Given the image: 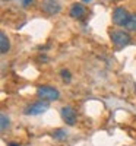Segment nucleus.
Listing matches in <instances>:
<instances>
[{
	"label": "nucleus",
	"instance_id": "10",
	"mask_svg": "<svg viewBox=\"0 0 136 146\" xmlns=\"http://www.w3.org/2000/svg\"><path fill=\"white\" fill-rule=\"evenodd\" d=\"M53 137H54L56 140H63V139L67 137V133H66L65 129H57V130H54V133H53Z\"/></svg>",
	"mask_w": 136,
	"mask_h": 146
},
{
	"label": "nucleus",
	"instance_id": "6",
	"mask_svg": "<svg viewBox=\"0 0 136 146\" xmlns=\"http://www.w3.org/2000/svg\"><path fill=\"white\" fill-rule=\"evenodd\" d=\"M43 10L48 15H57L61 10V6L57 0H44L43 2Z\"/></svg>",
	"mask_w": 136,
	"mask_h": 146
},
{
	"label": "nucleus",
	"instance_id": "9",
	"mask_svg": "<svg viewBox=\"0 0 136 146\" xmlns=\"http://www.w3.org/2000/svg\"><path fill=\"white\" fill-rule=\"evenodd\" d=\"M125 28H126V31H129V32H135V31H136V15H130V16H129L127 22L125 23Z\"/></svg>",
	"mask_w": 136,
	"mask_h": 146
},
{
	"label": "nucleus",
	"instance_id": "4",
	"mask_svg": "<svg viewBox=\"0 0 136 146\" xmlns=\"http://www.w3.org/2000/svg\"><path fill=\"white\" fill-rule=\"evenodd\" d=\"M60 115H61V120H63L67 126H75V124H76L78 114H76V111H75V110H73L70 105L61 107V110H60Z\"/></svg>",
	"mask_w": 136,
	"mask_h": 146
},
{
	"label": "nucleus",
	"instance_id": "11",
	"mask_svg": "<svg viewBox=\"0 0 136 146\" xmlns=\"http://www.w3.org/2000/svg\"><path fill=\"white\" fill-rule=\"evenodd\" d=\"M9 124H10L9 117H7L6 114H2V115H0V127H2V131H5V130L9 127Z\"/></svg>",
	"mask_w": 136,
	"mask_h": 146
},
{
	"label": "nucleus",
	"instance_id": "8",
	"mask_svg": "<svg viewBox=\"0 0 136 146\" xmlns=\"http://www.w3.org/2000/svg\"><path fill=\"white\" fill-rule=\"evenodd\" d=\"M10 50V41L7 38L6 32H0V53L6 54Z\"/></svg>",
	"mask_w": 136,
	"mask_h": 146
},
{
	"label": "nucleus",
	"instance_id": "5",
	"mask_svg": "<svg viewBox=\"0 0 136 146\" xmlns=\"http://www.w3.org/2000/svg\"><path fill=\"white\" fill-rule=\"evenodd\" d=\"M129 16H130L129 12L125 7H116L113 10V22L119 27H125V23L127 22Z\"/></svg>",
	"mask_w": 136,
	"mask_h": 146
},
{
	"label": "nucleus",
	"instance_id": "2",
	"mask_svg": "<svg viewBox=\"0 0 136 146\" xmlns=\"http://www.w3.org/2000/svg\"><path fill=\"white\" fill-rule=\"evenodd\" d=\"M47 108H48L47 101L40 100V101H35V102L29 104L25 110H23V113H25L27 115H40V114L47 111Z\"/></svg>",
	"mask_w": 136,
	"mask_h": 146
},
{
	"label": "nucleus",
	"instance_id": "12",
	"mask_svg": "<svg viewBox=\"0 0 136 146\" xmlns=\"http://www.w3.org/2000/svg\"><path fill=\"white\" fill-rule=\"evenodd\" d=\"M60 75H61V79H63L65 82H70L72 80V75H70V72L63 69V70H60Z\"/></svg>",
	"mask_w": 136,
	"mask_h": 146
},
{
	"label": "nucleus",
	"instance_id": "15",
	"mask_svg": "<svg viewBox=\"0 0 136 146\" xmlns=\"http://www.w3.org/2000/svg\"><path fill=\"white\" fill-rule=\"evenodd\" d=\"M82 2H85V3H89V2H91V0H82Z\"/></svg>",
	"mask_w": 136,
	"mask_h": 146
},
{
	"label": "nucleus",
	"instance_id": "13",
	"mask_svg": "<svg viewBox=\"0 0 136 146\" xmlns=\"http://www.w3.org/2000/svg\"><path fill=\"white\" fill-rule=\"evenodd\" d=\"M31 3H32V0H22V6L23 7H28Z\"/></svg>",
	"mask_w": 136,
	"mask_h": 146
},
{
	"label": "nucleus",
	"instance_id": "3",
	"mask_svg": "<svg viewBox=\"0 0 136 146\" xmlns=\"http://www.w3.org/2000/svg\"><path fill=\"white\" fill-rule=\"evenodd\" d=\"M111 42L116 48H123L130 42V35L125 31H114L111 34Z\"/></svg>",
	"mask_w": 136,
	"mask_h": 146
},
{
	"label": "nucleus",
	"instance_id": "7",
	"mask_svg": "<svg viewBox=\"0 0 136 146\" xmlns=\"http://www.w3.org/2000/svg\"><path fill=\"white\" fill-rule=\"evenodd\" d=\"M69 15L73 18V19H83L86 16V9L83 5L81 3H75V5H72L70 10H69Z\"/></svg>",
	"mask_w": 136,
	"mask_h": 146
},
{
	"label": "nucleus",
	"instance_id": "14",
	"mask_svg": "<svg viewBox=\"0 0 136 146\" xmlns=\"http://www.w3.org/2000/svg\"><path fill=\"white\" fill-rule=\"evenodd\" d=\"M7 146H19V145H16V143H9Z\"/></svg>",
	"mask_w": 136,
	"mask_h": 146
},
{
	"label": "nucleus",
	"instance_id": "1",
	"mask_svg": "<svg viewBox=\"0 0 136 146\" xmlns=\"http://www.w3.org/2000/svg\"><path fill=\"white\" fill-rule=\"evenodd\" d=\"M37 96H38L40 100H43V101L53 102V101H57L60 98V92H59V89H56L53 86L43 85V86L37 88Z\"/></svg>",
	"mask_w": 136,
	"mask_h": 146
}]
</instances>
